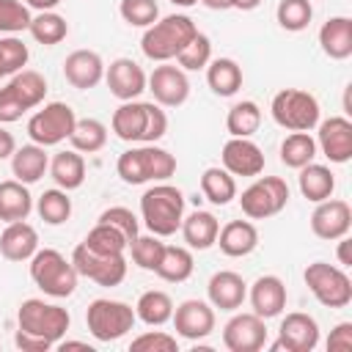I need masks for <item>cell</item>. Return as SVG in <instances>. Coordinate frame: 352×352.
Instances as JSON below:
<instances>
[{
    "mask_svg": "<svg viewBox=\"0 0 352 352\" xmlns=\"http://www.w3.org/2000/svg\"><path fill=\"white\" fill-rule=\"evenodd\" d=\"M319 344V324L311 314L292 311L280 319L278 327V341L272 349H286V352H314Z\"/></svg>",
    "mask_w": 352,
    "mask_h": 352,
    "instance_id": "2e32d148",
    "label": "cell"
},
{
    "mask_svg": "<svg viewBox=\"0 0 352 352\" xmlns=\"http://www.w3.org/2000/svg\"><path fill=\"white\" fill-rule=\"evenodd\" d=\"M206 82L217 96H234L242 88V66L234 58H212L206 66Z\"/></svg>",
    "mask_w": 352,
    "mask_h": 352,
    "instance_id": "d6a6232c",
    "label": "cell"
},
{
    "mask_svg": "<svg viewBox=\"0 0 352 352\" xmlns=\"http://www.w3.org/2000/svg\"><path fill=\"white\" fill-rule=\"evenodd\" d=\"M129 248H132V261H135L140 270L154 272L157 264H160V258H162L165 242H162V236H154V234H143V236L138 234V239H135Z\"/></svg>",
    "mask_w": 352,
    "mask_h": 352,
    "instance_id": "7dc6e473",
    "label": "cell"
},
{
    "mask_svg": "<svg viewBox=\"0 0 352 352\" xmlns=\"http://www.w3.org/2000/svg\"><path fill=\"white\" fill-rule=\"evenodd\" d=\"M50 176L55 179V184L66 192L82 187L85 182V160L80 151L69 148V151H58L52 160H50Z\"/></svg>",
    "mask_w": 352,
    "mask_h": 352,
    "instance_id": "4dcf8cb0",
    "label": "cell"
},
{
    "mask_svg": "<svg viewBox=\"0 0 352 352\" xmlns=\"http://www.w3.org/2000/svg\"><path fill=\"white\" fill-rule=\"evenodd\" d=\"M275 19L283 30L289 33H300L311 25L314 19V6L311 0H280L275 8Z\"/></svg>",
    "mask_w": 352,
    "mask_h": 352,
    "instance_id": "b9f144b4",
    "label": "cell"
},
{
    "mask_svg": "<svg viewBox=\"0 0 352 352\" xmlns=\"http://www.w3.org/2000/svg\"><path fill=\"white\" fill-rule=\"evenodd\" d=\"M28 33L33 36V41H38L44 47H55L69 36V22H66V16H60L55 11H38L30 19Z\"/></svg>",
    "mask_w": 352,
    "mask_h": 352,
    "instance_id": "f35d334b",
    "label": "cell"
},
{
    "mask_svg": "<svg viewBox=\"0 0 352 352\" xmlns=\"http://www.w3.org/2000/svg\"><path fill=\"white\" fill-rule=\"evenodd\" d=\"M74 124H77V116L66 102H47L41 110H36L28 118V135L33 143L47 148V146H58L60 140H66Z\"/></svg>",
    "mask_w": 352,
    "mask_h": 352,
    "instance_id": "7c38bea8",
    "label": "cell"
},
{
    "mask_svg": "<svg viewBox=\"0 0 352 352\" xmlns=\"http://www.w3.org/2000/svg\"><path fill=\"white\" fill-rule=\"evenodd\" d=\"M69 324H72V316L66 308L55 302H44L41 297H30L16 311L14 344L22 352H47L66 336Z\"/></svg>",
    "mask_w": 352,
    "mask_h": 352,
    "instance_id": "6da1fadb",
    "label": "cell"
},
{
    "mask_svg": "<svg viewBox=\"0 0 352 352\" xmlns=\"http://www.w3.org/2000/svg\"><path fill=\"white\" fill-rule=\"evenodd\" d=\"M349 245H352V239H349V236H341V239H338V264H341L344 270H346V267H352Z\"/></svg>",
    "mask_w": 352,
    "mask_h": 352,
    "instance_id": "db71d44e",
    "label": "cell"
},
{
    "mask_svg": "<svg viewBox=\"0 0 352 352\" xmlns=\"http://www.w3.org/2000/svg\"><path fill=\"white\" fill-rule=\"evenodd\" d=\"M289 204V184L280 176H256L250 187L242 190L239 206L248 220H267L283 212Z\"/></svg>",
    "mask_w": 352,
    "mask_h": 352,
    "instance_id": "8fae6325",
    "label": "cell"
},
{
    "mask_svg": "<svg viewBox=\"0 0 352 352\" xmlns=\"http://www.w3.org/2000/svg\"><path fill=\"white\" fill-rule=\"evenodd\" d=\"M319 47L333 60H346L352 55V19L349 16H330L319 28Z\"/></svg>",
    "mask_w": 352,
    "mask_h": 352,
    "instance_id": "83f0119b",
    "label": "cell"
},
{
    "mask_svg": "<svg viewBox=\"0 0 352 352\" xmlns=\"http://www.w3.org/2000/svg\"><path fill=\"white\" fill-rule=\"evenodd\" d=\"M72 264L77 275L99 283V286H118L126 278V258L124 253H96L88 245H77L72 253Z\"/></svg>",
    "mask_w": 352,
    "mask_h": 352,
    "instance_id": "4fadbf2b",
    "label": "cell"
},
{
    "mask_svg": "<svg viewBox=\"0 0 352 352\" xmlns=\"http://www.w3.org/2000/svg\"><path fill=\"white\" fill-rule=\"evenodd\" d=\"M352 228V209L346 201L341 198H324L316 204V209L311 212V231L319 239L336 242L341 236H346Z\"/></svg>",
    "mask_w": 352,
    "mask_h": 352,
    "instance_id": "ac0fdd59",
    "label": "cell"
},
{
    "mask_svg": "<svg viewBox=\"0 0 352 352\" xmlns=\"http://www.w3.org/2000/svg\"><path fill=\"white\" fill-rule=\"evenodd\" d=\"M201 192H204V198L209 204L226 206V204H231L236 198V182L226 168L212 165V168H206L201 173Z\"/></svg>",
    "mask_w": 352,
    "mask_h": 352,
    "instance_id": "d590c367",
    "label": "cell"
},
{
    "mask_svg": "<svg viewBox=\"0 0 352 352\" xmlns=\"http://www.w3.org/2000/svg\"><path fill=\"white\" fill-rule=\"evenodd\" d=\"M195 33H198V28L187 14H168L146 28V33L140 38V50L148 60L168 63L192 41Z\"/></svg>",
    "mask_w": 352,
    "mask_h": 352,
    "instance_id": "5b68a950",
    "label": "cell"
},
{
    "mask_svg": "<svg viewBox=\"0 0 352 352\" xmlns=\"http://www.w3.org/2000/svg\"><path fill=\"white\" fill-rule=\"evenodd\" d=\"M267 344V319L258 314H234L223 327V346L228 352H258Z\"/></svg>",
    "mask_w": 352,
    "mask_h": 352,
    "instance_id": "5bb4252c",
    "label": "cell"
},
{
    "mask_svg": "<svg viewBox=\"0 0 352 352\" xmlns=\"http://www.w3.org/2000/svg\"><path fill=\"white\" fill-rule=\"evenodd\" d=\"M184 217V192L168 182H157L140 195V220L154 236H173Z\"/></svg>",
    "mask_w": 352,
    "mask_h": 352,
    "instance_id": "3957f363",
    "label": "cell"
},
{
    "mask_svg": "<svg viewBox=\"0 0 352 352\" xmlns=\"http://www.w3.org/2000/svg\"><path fill=\"white\" fill-rule=\"evenodd\" d=\"M99 223H107V226L118 228V231L126 236L129 245H132V242L138 239V234H140V223H138L135 212L126 209V206H110V209H104V212L99 214Z\"/></svg>",
    "mask_w": 352,
    "mask_h": 352,
    "instance_id": "681fc988",
    "label": "cell"
},
{
    "mask_svg": "<svg viewBox=\"0 0 352 352\" xmlns=\"http://www.w3.org/2000/svg\"><path fill=\"white\" fill-rule=\"evenodd\" d=\"M82 245H88V248L96 250V253H124V250L129 248L126 236H124L118 228H113V226H107V223H99V220H96V226L88 231V236L82 239Z\"/></svg>",
    "mask_w": 352,
    "mask_h": 352,
    "instance_id": "7bdbcfd3",
    "label": "cell"
},
{
    "mask_svg": "<svg viewBox=\"0 0 352 352\" xmlns=\"http://www.w3.org/2000/svg\"><path fill=\"white\" fill-rule=\"evenodd\" d=\"M220 250L231 258H242L250 256L258 248V228L250 220H228L220 231H217V242Z\"/></svg>",
    "mask_w": 352,
    "mask_h": 352,
    "instance_id": "484cf974",
    "label": "cell"
},
{
    "mask_svg": "<svg viewBox=\"0 0 352 352\" xmlns=\"http://www.w3.org/2000/svg\"><path fill=\"white\" fill-rule=\"evenodd\" d=\"M195 270V261H192V253L190 248L184 245H165L162 250V258L157 264V275L168 283H184Z\"/></svg>",
    "mask_w": 352,
    "mask_h": 352,
    "instance_id": "836d02e7",
    "label": "cell"
},
{
    "mask_svg": "<svg viewBox=\"0 0 352 352\" xmlns=\"http://www.w3.org/2000/svg\"><path fill=\"white\" fill-rule=\"evenodd\" d=\"M248 300H250L253 314H258L261 319H275L283 314L286 300H289L286 283L278 275H258L248 292Z\"/></svg>",
    "mask_w": 352,
    "mask_h": 352,
    "instance_id": "603a6c76",
    "label": "cell"
},
{
    "mask_svg": "<svg viewBox=\"0 0 352 352\" xmlns=\"http://www.w3.org/2000/svg\"><path fill=\"white\" fill-rule=\"evenodd\" d=\"M138 316H135V308L121 302V300H107V297H99L88 305L85 311V324L91 330V336L96 341H118L124 338L132 327H135Z\"/></svg>",
    "mask_w": 352,
    "mask_h": 352,
    "instance_id": "30bf717a",
    "label": "cell"
},
{
    "mask_svg": "<svg viewBox=\"0 0 352 352\" xmlns=\"http://www.w3.org/2000/svg\"><path fill=\"white\" fill-rule=\"evenodd\" d=\"M135 316L148 324V327H160L165 322H170L173 316V300L168 292H160V289H148L138 297L135 302Z\"/></svg>",
    "mask_w": 352,
    "mask_h": 352,
    "instance_id": "e575fe53",
    "label": "cell"
},
{
    "mask_svg": "<svg viewBox=\"0 0 352 352\" xmlns=\"http://www.w3.org/2000/svg\"><path fill=\"white\" fill-rule=\"evenodd\" d=\"M220 162L231 176H261L264 151L250 138H228L220 151Z\"/></svg>",
    "mask_w": 352,
    "mask_h": 352,
    "instance_id": "44dd1931",
    "label": "cell"
},
{
    "mask_svg": "<svg viewBox=\"0 0 352 352\" xmlns=\"http://www.w3.org/2000/svg\"><path fill=\"white\" fill-rule=\"evenodd\" d=\"M118 14L132 28H148L160 19V6L157 0H121Z\"/></svg>",
    "mask_w": 352,
    "mask_h": 352,
    "instance_id": "c3c4849f",
    "label": "cell"
},
{
    "mask_svg": "<svg viewBox=\"0 0 352 352\" xmlns=\"http://www.w3.org/2000/svg\"><path fill=\"white\" fill-rule=\"evenodd\" d=\"M272 121L289 132H311L319 124V99L302 88H283L270 102Z\"/></svg>",
    "mask_w": 352,
    "mask_h": 352,
    "instance_id": "ba28073f",
    "label": "cell"
},
{
    "mask_svg": "<svg viewBox=\"0 0 352 352\" xmlns=\"http://www.w3.org/2000/svg\"><path fill=\"white\" fill-rule=\"evenodd\" d=\"M63 77L77 91L96 88L104 80V60L94 50H74L63 60Z\"/></svg>",
    "mask_w": 352,
    "mask_h": 352,
    "instance_id": "7402d4cb",
    "label": "cell"
},
{
    "mask_svg": "<svg viewBox=\"0 0 352 352\" xmlns=\"http://www.w3.org/2000/svg\"><path fill=\"white\" fill-rule=\"evenodd\" d=\"M132 352H179V338L165 330H146L129 344Z\"/></svg>",
    "mask_w": 352,
    "mask_h": 352,
    "instance_id": "f907efd6",
    "label": "cell"
},
{
    "mask_svg": "<svg viewBox=\"0 0 352 352\" xmlns=\"http://www.w3.org/2000/svg\"><path fill=\"white\" fill-rule=\"evenodd\" d=\"M28 8H33V11H55V6L60 3V0H22Z\"/></svg>",
    "mask_w": 352,
    "mask_h": 352,
    "instance_id": "11a10c76",
    "label": "cell"
},
{
    "mask_svg": "<svg viewBox=\"0 0 352 352\" xmlns=\"http://www.w3.org/2000/svg\"><path fill=\"white\" fill-rule=\"evenodd\" d=\"M179 231H182L184 245H187L190 250H209V248L217 242L220 220H217L212 212L195 209V212H190L187 217H182Z\"/></svg>",
    "mask_w": 352,
    "mask_h": 352,
    "instance_id": "4316f807",
    "label": "cell"
},
{
    "mask_svg": "<svg viewBox=\"0 0 352 352\" xmlns=\"http://www.w3.org/2000/svg\"><path fill=\"white\" fill-rule=\"evenodd\" d=\"M305 286L324 308H346L352 302V280L344 267L327 261H311L302 272Z\"/></svg>",
    "mask_w": 352,
    "mask_h": 352,
    "instance_id": "9c48e42d",
    "label": "cell"
},
{
    "mask_svg": "<svg viewBox=\"0 0 352 352\" xmlns=\"http://www.w3.org/2000/svg\"><path fill=\"white\" fill-rule=\"evenodd\" d=\"M261 0H231V8H239V11H253L258 8Z\"/></svg>",
    "mask_w": 352,
    "mask_h": 352,
    "instance_id": "680465c9",
    "label": "cell"
},
{
    "mask_svg": "<svg viewBox=\"0 0 352 352\" xmlns=\"http://www.w3.org/2000/svg\"><path fill=\"white\" fill-rule=\"evenodd\" d=\"M55 346H58L60 352H66V349H88V352H91V346H88L85 341H63V338H60Z\"/></svg>",
    "mask_w": 352,
    "mask_h": 352,
    "instance_id": "9f6ffc18",
    "label": "cell"
},
{
    "mask_svg": "<svg viewBox=\"0 0 352 352\" xmlns=\"http://www.w3.org/2000/svg\"><path fill=\"white\" fill-rule=\"evenodd\" d=\"M77 270L72 258H66L55 248H38L30 256V280L47 294V297H72L77 289Z\"/></svg>",
    "mask_w": 352,
    "mask_h": 352,
    "instance_id": "8992f818",
    "label": "cell"
},
{
    "mask_svg": "<svg viewBox=\"0 0 352 352\" xmlns=\"http://www.w3.org/2000/svg\"><path fill=\"white\" fill-rule=\"evenodd\" d=\"M297 184H300L302 198H308L311 204H319V201H324V198L333 195V190H336V173L327 165L308 162V165L300 168Z\"/></svg>",
    "mask_w": 352,
    "mask_h": 352,
    "instance_id": "1f68e13d",
    "label": "cell"
},
{
    "mask_svg": "<svg viewBox=\"0 0 352 352\" xmlns=\"http://www.w3.org/2000/svg\"><path fill=\"white\" fill-rule=\"evenodd\" d=\"M38 250V231L28 220L8 223L0 234V256L6 261H30Z\"/></svg>",
    "mask_w": 352,
    "mask_h": 352,
    "instance_id": "d4e9b609",
    "label": "cell"
},
{
    "mask_svg": "<svg viewBox=\"0 0 352 352\" xmlns=\"http://www.w3.org/2000/svg\"><path fill=\"white\" fill-rule=\"evenodd\" d=\"M110 126L124 143H157L168 132V116L157 102L129 99L116 107Z\"/></svg>",
    "mask_w": 352,
    "mask_h": 352,
    "instance_id": "7a4b0ae2",
    "label": "cell"
},
{
    "mask_svg": "<svg viewBox=\"0 0 352 352\" xmlns=\"http://www.w3.org/2000/svg\"><path fill=\"white\" fill-rule=\"evenodd\" d=\"M30 212H33V195H30L28 184H22L16 179L0 182V220L3 223L28 220Z\"/></svg>",
    "mask_w": 352,
    "mask_h": 352,
    "instance_id": "f546056e",
    "label": "cell"
},
{
    "mask_svg": "<svg viewBox=\"0 0 352 352\" xmlns=\"http://www.w3.org/2000/svg\"><path fill=\"white\" fill-rule=\"evenodd\" d=\"M352 349V322H338L330 330L327 352H349Z\"/></svg>",
    "mask_w": 352,
    "mask_h": 352,
    "instance_id": "816d5d0a",
    "label": "cell"
},
{
    "mask_svg": "<svg viewBox=\"0 0 352 352\" xmlns=\"http://www.w3.org/2000/svg\"><path fill=\"white\" fill-rule=\"evenodd\" d=\"M14 151H16V140H14V135L0 124V160H8Z\"/></svg>",
    "mask_w": 352,
    "mask_h": 352,
    "instance_id": "f5cc1de1",
    "label": "cell"
},
{
    "mask_svg": "<svg viewBox=\"0 0 352 352\" xmlns=\"http://www.w3.org/2000/svg\"><path fill=\"white\" fill-rule=\"evenodd\" d=\"M316 154H319V148H316V140L311 138V132H292L280 143V162L294 170L314 162Z\"/></svg>",
    "mask_w": 352,
    "mask_h": 352,
    "instance_id": "ab89813d",
    "label": "cell"
},
{
    "mask_svg": "<svg viewBox=\"0 0 352 352\" xmlns=\"http://www.w3.org/2000/svg\"><path fill=\"white\" fill-rule=\"evenodd\" d=\"M30 52H28V44L16 36H0V80L16 74L25 69Z\"/></svg>",
    "mask_w": 352,
    "mask_h": 352,
    "instance_id": "ee69618b",
    "label": "cell"
},
{
    "mask_svg": "<svg viewBox=\"0 0 352 352\" xmlns=\"http://www.w3.org/2000/svg\"><path fill=\"white\" fill-rule=\"evenodd\" d=\"M47 96V80L36 69H22L0 88V124L19 121L28 110L38 107Z\"/></svg>",
    "mask_w": 352,
    "mask_h": 352,
    "instance_id": "52a82bcc",
    "label": "cell"
},
{
    "mask_svg": "<svg viewBox=\"0 0 352 352\" xmlns=\"http://www.w3.org/2000/svg\"><path fill=\"white\" fill-rule=\"evenodd\" d=\"M116 173L126 184H148V182H165L176 173V157L154 143H140L118 154Z\"/></svg>",
    "mask_w": 352,
    "mask_h": 352,
    "instance_id": "277c9868",
    "label": "cell"
},
{
    "mask_svg": "<svg viewBox=\"0 0 352 352\" xmlns=\"http://www.w3.org/2000/svg\"><path fill=\"white\" fill-rule=\"evenodd\" d=\"M261 126V107L253 99H242L231 104L226 116V129L231 138H253Z\"/></svg>",
    "mask_w": 352,
    "mask_h": 352,
    "instance_id": "8d00e7d4",
    "label": "cell"
},
{
    "mask_svg": "<svg viewBox=\"0 0 352 352\" xmlns=\"http://www.w3.org/2000/svg\"><path fill=\"white\" fill-rule=\"evenodd\" d=\"M146 91H151V96L160 107H182L190 96V80H187L184 69L170 66V63H160L148 74Z\"/></svg>",
    "mask_w": 352,
    "mask_h": 352,
    "instance_id": "9a60e30c",
    "label": "cell"
},
{
    "mask_svg": "<svg viewBox=\"0 0 352 352\" xmlns=\"http://www.w3.org/2000/svg\"><path fill=\"white\" fill-rule=\"evenodd\" d=\"M316 148L336 165H344L352 160V121L346 116H330L316 124Z\"/></svg>",
    "mask_w": 352,
    "mask_h": 352,
    "instance_id": "e0dca14e",
    "label": "cell"
},
{
    "mask_svg": "<svg viewBox=\"0 0 352 352\" xmlns=\"http://www.w3.org/2000/svg\"><path fill=\"white\" fill-rule=\"evenodd\" d=\"M206 297H209V305L212 308H220V311H236L242 308V302L248 300V283L239 272L234 270H220L209 278L206 283Z\"/></svg>",
    "mask_w": 352,
    "mask_h": 352,
    "instance_id": "cb8c5ba5",
    "label": "cell"
},
{
    "mask_svg": "<svg viewBox=\"0 0 352 352\" xmlns=\"http://www.w3.org/2000/svg\"><path fill=\"white\" fill-rule=\"evenodd\" d=\"M173 330L187 341H201L214 330V308L206 300H184L173 308Z\"/></svg>",
    "mask_w": 352,
    "mask_h": 352,
    "instance_id": "d6986e66",
    "label": "cell"
},
{
    "mask_svg": "<svg viewBox=\"0 0 352 352\" xmlns=\"http://www.w3.org/2000/svg\"><path fill=\"white\" fill-rule=\"evenodd\" d=\"M36 212L47 226H60V223H66L72 217V198L60 187L44 190L38 195V201H36Z\"/></svg>",
    "mask_w": 352,
    "mask_h": 352,
    "instance_id": "60d3db41",
    "label": "cell"
},
{
    "mask_svg": "<svg viewBox=\"0 0 352 352\" xmlns=\"http://www.w3.org/2000/svg\"><path fill=\"white\" fill-rule=\"evenodd\" d=\"M104 82L116 99L129 102L146 91L148 77L140 69V63H135L132 58H116V60H110V66H104Z\"/></svg>",
    "mask_w": 352,
    "mask_h": 352,
    "instance_id": "ffe728a7",
    "label": "cell"
},
{
    "mask_svg": "<svg viewBox=\"0 0 352 352\" xmlns=\"http://www.w3.org/2000/svg\"><path fill=\"white\" fill-rule=\"evenodd\" d=\"M201 6H206V8H212V11H226V8H231V0H198Z\"/></svg>",
    "mask_w": 352,
    "mask_h": 352,
    "instance_id": "6f0895ef",
    "label": "cell"
},
{
    "mask_svg": "<svg viewBox=\"0 0 352 352\" xmlns=\"http://www.w3.org/2000/svg\"><path fill=\"white\" fill-rule=\"evenodd\" d=\"M69 143L80 154H96L107 143V126L99 118H77V124L69 135Z\"/></svg>",
    "mask_w": 352,
    "mask_h": 352,
    "instance_id": "74e56055",
    "label": "cell"
},
{
    "mask_svg": "<svg viewBox=\"0 0 352 352\" xmlns=\"http://www.w3.org/2000/svg\"><path fill=\"white\" fill-rule=\"evenodd\" d=\"M173 6H179V8H190V6H195L198 0H170Z\"/></svg>",
    "mask_w": 352,
    "mask_h": 352,
    "instance_id": "91938a15",
    "label": "cell"
},
{
    "mask_svg": "<svg viewBox=\"0 0 352 352\" xmlns=\"http://www.w3.org/2000/svg\"><path fill=\"white\" fill-rule=\"evenodd\" d=\"M209 60H212V41H209V36L206 33H195L192 36V41L176 55V63H179V69H184V72H201V69H206L209 66Z\"/></svg>",
    "mask_w": 352,
    "mask_h": 352,
    "instance_id": "f6af8a7d",
    "label": "cell"
},
{
    "mask_svg": "<svg viewBox=\"0 0 352 352\" xmlns=\"http://www.w3.org/2000/svg\"><path fill=\"white\" fill-rule=\"evenodd\" d=\"M30 8L22 0H0V36H16L30 28Z\"/></svg>",
    "mask_w": 352,
    "mask_h": 352,
    "instance_id": "bcb514c9",
    "label": "cell"
},
{
    "mask_svg": "<svg viewBox=\"0 0 352 352\" xmlns=\"http://www.w3.org/2000/svg\"><path fill=\"white\" fill-rule=\"evenodd\" d=\"M47 170H50V157H47L44 146H38V143L19 146L11 154V173L22 184H36Z\"/></svg>",
    "mask_w": 352,
    "mask_h": 352,
    "instance_id": "f1b7e54d",
    "label": "cell"
}]
</instances>
